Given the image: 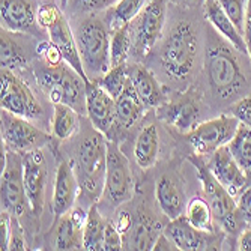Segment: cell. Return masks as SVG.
<instances>
[{
  "mask_svg": "<svg viewBox=\"0 0 251 251\" xmlns=\"http://www.w3.org/2000/svg\"><path fill=\"white\" fill-rule=\"evenodd\" d=\"M229 113L239 121V124L251 129V97H244L239 101H236L229 108Z\"/></svg>",
  "mask_w": 251,
  "mask_h": 251,
  "instance_id": "cell-40",
  "label": "cell"
},
{
  "mask_svg": "<svg viewBox=\"0 0 251 251\" xmlns=\"http://www.w3.org/2000/svg\"><path fill=\"white\" fill-rule=\"evenodd\" d=\"M107 221L100 214L98 206L94 203L87 211L84 232H83V248L87 251H100L102 250V239Z\"/></svg>",
  "mask_w": 251,
  "mask_h": 251,
  "instance_id": "cell-30",
  "label": "cell"
},
{
  "mask_svg": "<svg viewBox=\"0 0 251 251\" xmlns=\"http://www.w3.org/2000/svg\"><path fill=\"white\" fill-rule=\"evenodd\" d=\"M35 77L53 104H66L80 115H86V81L68 62L57 66L44 65L36 68Z\"/></svg>",
  "mask_w": 251,
  "mask_h": 251,
  "instance_id": "cell-4",
  "label": "cell"
},
{
  "mask_svg": "<svg viewBox=\"0 0 251 251\" xmlns=\"http://www.w3.org/2000/svg\"><path fill=\"white\" fill-rule=\"evenodd\" d=\"M129 81V70L126 63L119 65V66H111L110 70L95 83H98L107 94H110L113 98H118Z\"/></svg>",
  "mask_w": 251,
  "mask_h": 251,
  "instance_id": "cell-35",
  "label": "cell"
},
{
  "mask_svg": "<svg viewBox=\"0 0 251 251\" xmlns=\"http://www.w3.org/2000/svg\"><path fill=\"white\" fill-rule=\"evenodd\" d=\"M104 200L116 208L134 196V177L128 158L116 142H107V169L104 179Z\"/></svg>",
  "mask_w": 251,
  "mask_h": 251,
  "instance_id": "cell-8",
  "label": "cell"
},
{
  "mask_svg": "<svg viewBox=\"0 0 251 251\" xmlns=\"http://www.w3.org/2000/svg\"><path fill=\"white\" fill-rule=\"evenodd\" d=\"M164 233L172 239L177 250L193 251V250H218V241L215 232H201L187 220L185 215H180L166 226Z\"/></svg>",
  "mask_w": 251,
  "mask_h": 251,
  "instance_id": "cell-17",
  "label": "cell"
},
{
  "mask_svg": "<svg viewBox=\"0 0 251 251\" xmlns=\"http://www.w3.org/2000/svg\"><path fill=\"white\" fill-rule=\"evenodd\" d=\"M200 115V101L197 95L187 94L170 104H161L158 107V116L164 119L167 124L173 125L179 131H191L197 124Z\"/></svg>",
  "mask_w": 251,
  "mask_h": 251,
  "instance_id": "cell-20",
  "label": "cell"
},
{
  "mask_svg": "<svg viewBox=\"0 0 251 251\" xmlns=\"http://www.w3.org/2000/svg\"><path fill=\"white\" fill-rule=\"evenodd\" d=\"M166 14V0H148L140 14L129 23L134 53L145 56L153 49V45L163 35Z\"/></svg>",
  "mask_w": 251,
  "mask_h": 251,
  "instance_id": "cell-11",
  "label": "cell"
},
{
  "mask_svg": "<svg viewBox=\"0 0 251 251\" xmlns=\"http://www.w3.org/2000/svg\"><path fill=\"white\" fill-rule=\"evenodd\" d=\"M23 170H25V187L30 212L39 217L44 209L45 184H47V164L41 149L23 153Z\"/></svg>",
  "mask_w": 251,
  "mask_h": 251,
  "instance_id": "cell-14",
  "label": "cell"
},
{
  "mask_svg": "<svg viewBox=\"0 0 251 251\" xmlns=\"http://www.w3.org/2000/svg\"><path fill=\"white\" fill-rule=\"evenodd\" d=\"M86 115L92 126L102 134L116 124V100L95 81L86 83Z\"/></svg>",
  "mask_w": 251,
  "mask_h": 251,
  "instance_id": "cell-16",
  "label": "cell"
},
{
  "mask_svg": "<svg viewBox=\"0 0 251 251\" xmlns=\"http://www.w3.org/2000/svg\"><path fill=\"white\" fill-rule=\"evenodd\" d=\"M229 42L212 38L204 54V73L218 100L236 98L247 84L241 62Z\"/></svg>",
  "mask_w": 251,
  "mask_h": 251,
  "instance_id": "cell-1",
  "label": "cell"
},
{
  "mask_svg": "<svg viewBox=\"0 0 251 251\" xmlns=\"http://www.w3.org/2000/svg\"><path fill=\"white\" fill-rule=\"evenodd\" d=\"M107 169V140L101 131L92 126L80 139L75 155V175L80 191L92 201L104 193V179Z\"/></svg>",
  "mask_w": 251,
  "mask_h": 251,
  "instance_id": "cell-2",
  "label": "cell"
},
{
  "mask_svg": "<svg viewBox=\"0 0 251 251\" xmlns=\"http://www.w3.org/2000/svg\"><path fill=\"white\" fill-rule=\"evenodd\" d=\"M245 176H247V182L248 185H251V164L245 169Z\"/></svg>",
  "mask_w": 251,
  "mask_h": 251,
  "instance_id": "cell-47",
  "label": "cell"
},
{
  "mask_svg": "<svg viewBox=\"0 0 251 251\" xmlns=\"http://www.w3.org/2000/svg\"><path fill=\"white\" fill-rule=\"evenodd\" d=\"M87 212L80 208H73L63 214L56 224L54 250H81L83 232Z\"/></svg>",
  "mask_w": 251,
  "mask_h": 251,
  "instance_id": "cell-21",
  "label": "cell"
},
{
  "mask_svg": "<svg viewBox=\"0 0 251 251\" xmlns=\"http://www.w3.org/2000/svg\"><path fill=\"white\" fill-rule=\"evenodd\" d=\"M68 2H70V0H60V8L65 11L66 9V6H68Z\"/></svg>",
  "mask_w": 251,
  "mask_h": 251,
  "instance_id": "cell-48",
  "label": "cell"
},
{
  "mask_svg": "<svg viewBox=\"0 0 251 251\" xmlns=\"http://www.w3.org/2000/svg\"><path fill=\"white\" fill-rule=\"evenodd\" d=\"M155 197L158 201L159 209L169 220H175L184 215L187 209L185 193L182 191L177 180L170 176L159 177L155 187Z\"/></svg>",
  "mask_w": 251,
  "mask_h": 251,
  "instance_id": "cell-23",
  "label": "cell"
},
{
  "mask_svg": "<svg viewBox=\"0 0 251 251\" xmlns=\"http://www.w3.org/2000/svg\"><path fill=\"white\" fill-rule=\"evenodd\" d=\"M190 161L197 170L199 179L201 182L203 196L209 203V206L215 217V221L221 226V229L226 235L236 236L238 239L239 233L248 224L244 221V218L241 217L238 211L236 199L227 191L217 180V177L211 173L203 156H199L194 153L190 156Z\"/></svg>",
  "mask_w": 251,
  "mask_h": 251,
  "instance_id": "cell-3",
  "label": "cell"
},
{
  "mask_svg": "<svg viewBox=\"0 0 251 251\" xmlns=\"http://www.w3.org/2000/svg\"><path fill=\"white\" fill-rule=\"evenodd\" d=\"M152 250H159V251H169V250H177L176 245L172 242V239L164 233L161 232V235H159L153 244V248Z\"/></svg>",
  "mask_w": 251,
  "mask_h": 251,
  "instance_id": "cell-46",
  "label": "cell"
},
{
  "mask_svg": "<svg viewBox=\"0 0 251 251\" xmlns=\"http://www.w3.org/2000/svg\"><path fill=\"white\" fill-rule=\"evenodd\" d=\"M38 54L42 59V62L49 66H57L65 62L60 50L51 41H44L38 45Z\"/></svg>",
  "mask_w": 251,
  "mask_h": 251,
  "instance_id": "cell-39",
  "label": "cell"
},
{
  "mask_svg": "<svg viewBox=\"0 0 251 251\" xmlns=\"http://www.w3.org/2000/svg\"><path fill=\"white\" fill-rule=\"evenodd\" d=\"M2 27L17 33L41 35L38 11L32 0H0Z\"/></svg>",
  "mask_w": 251,
  "mask_h": 251,
  "instance_id": "cell-18",
  "label": "cell"
},
{
  "mask_svg": "<svg viewBox=\"0 0 251 251\" xmlns=\"http://www.w3.org/2000/svg\"><path fill=\"white\" fill-rule=\"evenodd\" d=\"M116 2L118 0H70L66 8H70L73 14H89L108 9Z\"/></svg>",
  "mask_w": 251,
  "mask_h": 251,
  "instance_id": "cell-37",
  "label": "cell"
},
{
  "mask_svg": "<svg viewBox=\"0 0 251 251\" xmlns=\"http://www.w3.org/2000/svg\"><path fill=\"white\" fill-rule=\"evenodd\" d=\"M206 164L217 180L235 199L248 187L245 170L236 163L227 146H223L209 155V161Z\"/></svg>",
  "mask_w": 251,
  "mask_h": 251,
  "instance_id": "cell-15",
  "label": "cell"
},
{
  "mask_svg": "<svg viewBox=\"0 0 251 251\" xmlns=\"http://www.w3.org/2000/svg\"><path fill=\"white\" fill-rule=\"evenodd\" d=\"M236 206L247 224H251V185H248L238 197H236Z\"/></svg>",
  "mask_w": 251,
  "mask_h": 251,
  "instance_id": "cell-41",
  "label": "cell"
},
{
  "mask_svg": "<svg viewBox=\"0 0 251 251\" xmlns=\"http://www.w3.org/2000/svg\"><path fill=\"white\" fill-rule=\"evenodd\" d=\"M11 223L12 215L6 211L0 214V250H9V238H11Z\"/></svg>",
  "mask_w": 251,
  "mask_h": 251,
  "instance_id": "cell-42",
  "label": "cell"
},
{
  "mask_svg": "<svg viewBox=\"0 0 251 251\" xmlns=\"http://www.w3.org/2000/svg\"><path fill=\"white\" fill-rule=\"evenodd\" d=\"M199 51L197 32L190 21H179L161 47L159 60L169 78L185 80L194 68Z\"/></svg>",
  "mask_w": 251,
  "mask_h": 251,
  "instance_id": "cell-6",
  "label": "cell"
},
{
  "mask_svg": "<svg viewBox=\"0 0 251 251\" xmlns=\"http://www.w3.org/2000/svg\"><path fill=\"white\" fill-rule=\"evenodd\" d=\"M218 2L223 6L227 17H229L233 25L236 26V29L244 35L248 0H218Z\"/></svg>",
  "mask_w": 251,
  "mask_h": 251,
  "instance_id": "cell-36",
  "label": "cell"
},
{
  "mask_svg": "<svg viewBox=\"0 0 251 251\" xmlns=\"http://www.w3.org/2000/svg\"><path fill=\"white\" fill-rule=\"evenodd\" d=\"M239 121L229 115H221L211 121L197 124L187 134V140L199 156H209L217 149L227 146L236 134Z\"/></svg>",
  "mask_w": 251,
  "mask_h": 251,
  "instance_id": "cell-12",
  "label": "cell"
},
{
  "mask_svg": "<svg viewBox=\"0 0 251 251\" xmlns=\"http://www.w3.org/2000/svg\"><path fill=\"white\" fill-rule=\"evenodd\" d=\"M128 70H129L131 83L146 108L159 107L161 104H164L163 87L148 68L134 65V66H128Z\"/></svg>",
  "mask_w": 251,
  "mask_h": 251,
  "instance_id": "cell-25",
  "label": "cell"
},
{
  "mask_svg": "<svg viewBox=\"0 0 251 251\" xmlns=\"http://www.w3.org/2000/svg\"><path fill=\"white\" fill-rule=\"evenodd\" d=\"M161 235V229L151 218L140 215L132 221L131 229L128 230V244L129 250H152L156 238Z\"/></svg>",
  "mask_w": 251,
  "mask_h": 251,
  "instance_id": "cell-28",
  "label": "cell"
},
{
  "mask_svg": "<svg viewBox=\"0 0 251 251\" xmlns=\"http://www.w3.org/2000/svg\"><path fill=\"white\" fill-rule=\"evenodd\" d=\"M158 151H159L158 128L153 124L146 125L139 132V135H137V140L134 145V158L137 166L143 170L151 169L156 161Z\"/></svg>",
  "mask_w": 251,
  "mask_h": 251,
  "instance_id": "cell-27",
  "label": "cell"
},
{
  "mask_svg": "<svg viewBox=\"0 0 251 251\" xmlns=\"http://www.w3.org/2000/svg\"><path fill=\"white\" fill-rule=\"evenodd\" d=\"M0 132L6 148L18 153L42 149L51 140L50 134L35 126L29 119L17 116L3 108L0 113Z\"/></svg>",
  "mask_w": 251,
  "mask_h": 251,
  "instance_id": "cell-13",
  "label": "cell"
},
{
  "mask_svg": "<svg viewBox=\"0 0 251 251\" xmlns=\"http://www.w3.org/2000/svg\"><path fill=\"white\" fill-rule=\"evenodd\" d=\"M80 193V184L71 163L60 161L56 170L54 188L51 199V212L54 223L70 209L74 208Z\"/></svg>",
  "mask_w": 251,
  "mask_h": 251,
  "instance_id": "cell-19",
  "label": "cell"
},
{
  "mask_svg": "<svg viewBox=\"0 0 251 251\" xmlns=\"http://www.w3.org/2000/svg\"><path fill=\"white\" fill-rule=\"evenodd\" d=\"M148 0H118L107 9V26L115 30L121 26H126L140 14Z\"/></svg>",
  "mask_w": 251,
  "mask_h": 251,
  "instance_id": "cell-31",
  "label": "cell"
},
{
  "mask_svg": "<svg viewBox=\"0 0 251 251\" xmlns=\"http://www.w3.org/2000/svg\"><path fill=\"white\" fill-rule=\"evenodd\" d=\"M80 113L66 105L56 102L53 104V121H51V131L57 140H68L77 132L80 126Z\"/></svg>",
  "mask_w": 251,
  "mask_h": 251,
  "instance_id": "cell-29",
  "label": "cell"
},
{
  "mask_svg": "<svg viewBox=\"0 0 251 251\" xmlns=\"http://www.w3.org/2000/svg\"><path fill=\"white\" fill-rule=\"evenodd\" d=\"M236 163L245 170L251 164V129L239 124L236 134L227 145Z\"/></svg>",
  "mask_w": 251,
  "mask_h": 251,
  "instance_id": "cell-34",
  "label": "cell"
},
{
  "mask_svg": "<svg viewBox=\"0 0 251 251\" xmlns=\"http://www.w3.org/2000/svg\"><path fill=\"white\" fill-rule=\"evenodd\" d=\"M75 39L86 75L90 81L100 80L111 68V36L107 23L98 17H89L80 25Z\"/></svg>",
  "mask_w": 251,
  "mask_h": 251,
  "instance_id": "cell-5",
  "label": "cell"
},
{
  "mask_svg": "<svg viewBox=\"0 0 251 251\" xmlns=\"http://www.w3.org/2000/svg\"><path fill=\"white\" fill-rule=\"evenodd\" d=\"M244 39L247 44V56L251 59V0H248V6H247V17H245V25H244Z\"/></svg>",
  "mask_w": 251,
  "mask_h": 251,
  "instance_id": "cell-44",
  "label": "cell"
},
{
  "mask_svg": "<svg viewBox=\"0 0 251 251\" xmlns=\"http://www.w3.org/2000/svg\"><path fill=\"white\" fill-rule=\"evenodd\" d=\"M23 230L17 221V217L12 215L11 223V238H9V250H26V241L23 238Z\"/></svg>",
  "mask_w": 251,
  "mask_h": 251,
  "instance_id": "cell-43",
  "label": "cell"
},
{
  "mask_svg": "<svg viewBox=\"0 0 251 251\" xmlns=\"http://www.w3.org/2000/svg\"><path fill=\"white\" fill-rule=\"evenodd\" d=\"M124 247L125 241L118 226L113 221H107L102 239V251H121L124 250Z\"/></svg>",
  "mask_w": 251,
  "mask_h": 251,
  "instance_id": "cell-38",
  "label": "cell"
},
{
  "mask_svg": "<svg viewBox=\"0 0 251 251\" xmlns=\"http://www.w3.org/2000/svg\"><path fill=\"white\" fill-rule=\"evenodd\" d=\"M203 12H204V18L211 23V26L218 35H221L238 53L247 54V44L244 35L236 29L232 20L227 17L218 0H204Z\"/></svg>",
  "mask_w": 251,
  "mask_h": 251,
  "instance_id": "cell-22",
  "label": "cell"
},
{
  "mask_svg": "<svg viewBox=\"0 0 251 251\" xmlns=\"http://www.w3.org/2000/svg\"><path fill=\"white\" fill-rule=\"evenodd\" d=\"M185 217L196 229L211 233L215 232V217L208 200L204 197L196 196L187 203Z\"/></svg>",
  "mask_w": 251,
  "mask_h": 251,
  "instance_id": "cell-32",
  "label": "cell"
},
{
  "mask_svg": "<svg viewBox=\"0 0 251 251\" xmlns=\"http://www.w3.org/2000/svg\"><path fill=\"white\" fill-rule=\"evenodd\" d=\"M145 108L129 78L124 92L116 98V124L122 128H131L135 122H139Z\"/></svg>",
  "mask_w": 251,
  "mask_h": 251,
  "instance_id": "cell-26",
  "label": "cell"
},
{
  "mask_svg": "<svg viewBox=\"0 0 251 251\" xmlns=\"http://www.w3.org/2000/svg\"><path fill=\"white\" fill-rule=\"evenodd\" d=\"M6 146V145H5ZM0 197H2V211L14 217H20L27 209L29 200L25 187V170H23V153L6 148V163L0 170Z\"/></svg>",
  "mask_w": 251,
  "mask_h": 251,
  "instance_id": "cell-10",
  "label": "cell"
},
{
  "mask_svg": "<svg viewBox=\"0 0 251 251\" xmlns=\"http://www.w3.org/2000/svg\"><path fill=\"white\" fill-rule=\"evenodd\" d=\"M0 105L17 116L35 121L44 116V110L33 90L12 70L0 71Z\"/></svg>",
  "mask_w": 251,
  "mask_h": 251,
  "instance_id": "cell-9",
  "label": "cell"
},
{
  "mask_svg": "<svg viewBox=\"0 0 251 251\" xmlns=\"http://www.w3.org/2000/svg\"><path fill=\"white\" fill-rule=\"evenodd\" d=\"M38 21L41 27L47 32L50 41L60 50L65 62L70 63L84 78L86 83L90 81L83 68L77 47V39L70 23H68V18L65 17V11L59 8L54 2L42 3L38 8Z\"/></svg>",
  "mask_w": 251,
  "mask_h": 251,
  "instance_id": "cell-7",
  "label": "cell"
},
{
  "mask_svg": "<svg viewBox=\"0 0 251 251\" xmlns=\"http://www.w3.org/2000/svg\"><path fill=\"white\" fill-rule=\"evenodd\" d=\"M131 50H132V38H131L129 25L111 30V42H110L111 66L125 65Z\"/></svg>",
  "mask_w": 251,
  "mask_h": 251,
  "instance_id": "cell-33",
  "label": "cell"
},
{
  "mask_svg": "<svg viewBox=\"0 0 251 251\" xmlns=\"http://www.w3.org/2000/svg\"><path fill=\"white\" fill-rule=\"evenodd\" d=\"M176 2H180V3H191L194 0H176Z\"/></svg>",
  "mask_w": 251,
  "mask_h": 251,
  "instance_id": "cell-49",
  "label": "cell"
},
{
  "mask_svg": "<svg viewBox=\"0 0 251 251\" xmlns=\"http://www.w3.org/2000/svg\"><path fill=\"white\" fill-rule=\"evenodd\" d=\"M21 35L2 27L0 32V63L2 68L6 70H18V68H26L32 59L29 47H26L25 39Z\"/></svg>",
  "mask_w": 251,
  "mask_h": 251,
  "instance_id": "cell-24",
  "label": "cell"
},
{
  "mask_svg": "<svg viewBox=\"0 0 251 251\" xmlns=\"http://www.w3.org/2000/svg\"><path fill=\"white\" fill-rule=\"evenodd\" d=\"M236 248L241 251H251V224L239 233L236 239Z\"/></svg>",
  "mask_w": 251,
  "mask_h": 251,
  "instance_id": "cell-45",
  "label": "cell"
}]
</instances>
